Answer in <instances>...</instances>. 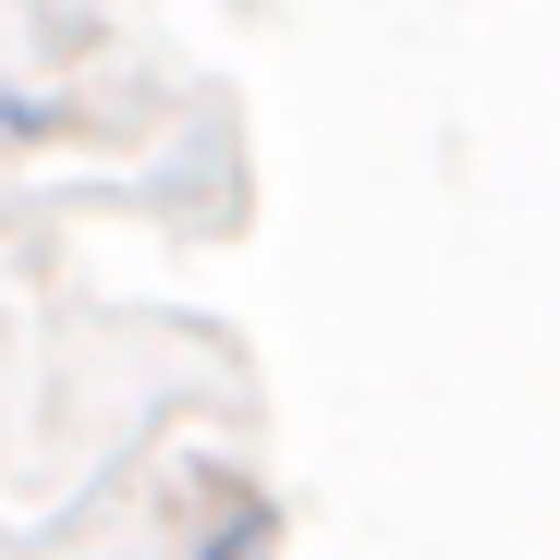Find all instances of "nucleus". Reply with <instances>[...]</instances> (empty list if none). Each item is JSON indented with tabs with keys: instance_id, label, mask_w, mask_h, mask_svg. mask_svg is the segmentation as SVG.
Wrapping results in <instances>:
<instances>
[{
	"instance_id": "obj_1",
	"label": "nucleus",
	"mask_w": 560,
	"mask_h": 560,
	"mask_svg": "<svg viewBox=\"0 0 560 560\" xmlns=\"http://www.w3.org/2000/svg\"><path fill=\"white\" fill-rule=\"evenodd\" d=\"M196 560H268V512H232V524H220Z\"/></svg>"
}]
</instances>
